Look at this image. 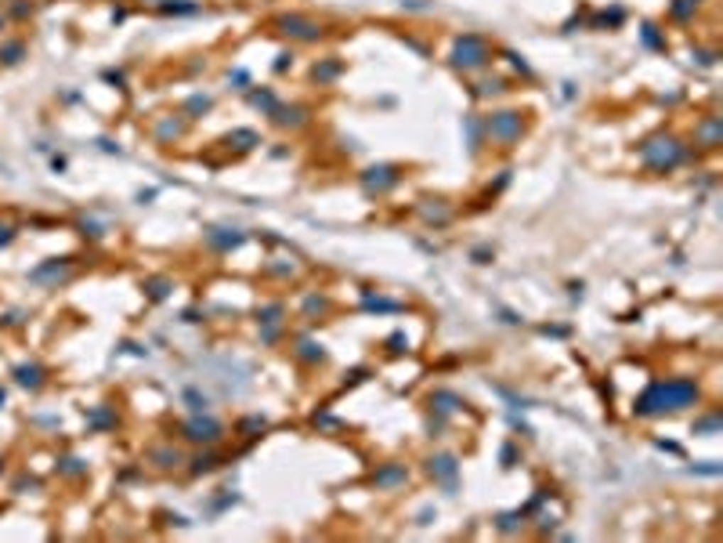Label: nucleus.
<instances>
[{
  "mask_svg": "<svg viewBox=\"0 0 723 543\" xmlns=\"http://www.w3.org/2000/svg\"><path fill=\"white\" fill-rule=\"evenodd\" d=\"M691 402H698V387L691 380H655V384H648V392L636 399L633 413H640V416H662V413L684 409Z\"/></svg>",
  "mask_w": 723,
  "mask_h": 543,
  "instance_id": "nucleus-1",
  "label": "nucleus"
},
{
  "mask_svg": "<svg viewBox=\"0 0 723 543\" xmlns=\"http://www.w3.org/2000/svg\"><path fill=\"white\" fill-rule=\"evenodd\" d=\"M640 156H644V163L655 167V171H669V167H676L680 160H684V149H680L676 138H655V141H648L644 149H640Z\"/></svg>",
  "mask_w": 723,
  "mask_h": 543,
  "instance_id": "nucleus-2",
  "label": "nucleus"
},
{
  "mask_svg": "<svg viewBox=\"0 0 723 543\" xmlns=\"http://www.w3.org/2000/svg\"><path fill=\"white\" fill-rule=\"evenodd\" d=\"M452 62H456L460 69H477V65H485V62H489V48H485V41H481V36H474V33L460 36V41H456V51H452Z\"/></svg>",
  "mask_w": 723,
  "mask_h": 543,
  "instance_id": "nucleus-3",
  "label": "nucleus"
},
{
  "mask_svg": "<svg viewBox=\"0 0 723 543\" xmlns=\"http://www.w3.org/2000/svg\"><path fill=\"white\" fill-rule=\"evenodd\" d=\"M185 439H192V442H217L221 439V424L214 416H192L185 424Z\"/></svg>",
  "mask_w": 723,
  "mask_h": 543,
  "instance_id": "nucleus-4",
  "label": "nucleus"
},
{
  "mask_svg": "<svg viewBox=\"0 0 723 543\" xmlns=\"http://www.w3.org/2000/svg\"><path fill=\"white\" fill-rule=\"evenodd\" d=\"M489 134L499 138V141H513L521 134V116L517 112H496L489 120Z\"/></svg>",
  "mask_w": 723,
  "mask_h": 543,
  "instance_id": "nucleus-5",
  "label": "nucleus"
},
{
  "mask_svg": "<svg viewBox=\"0 0 723 543\" xmlns=\"http://www.w3.org/2000/svg\"><path fill=\"white\" fill-rule=\"evenodd\" d=\"M278 26H283V33H286V36H300V41H315V36L322 33V29H318L311 18H300V15H286V18H278Z\"/></svg>",
  "mask_w": 723,
  "mask_h": 543,
  "instance_id": "nucleus-6",
  "label": "nucleus"
},
{
  "mask_svg": "<svg viewBox=\"0 0 723 543\" xmlns=\"http://www.w3.org/2000/svg\"><path fill=\"white\" fill-rule=\"evenodd\" d=\"M398 181V174L391 171V167H373V171H366V188L369 192H384V188H391Z\"/></svg>",
  "mask_w": 723,
  "mask_h": 543,
  "instance_id": "nucleus-7",
  "label": "nucleus"
},
{
  "mask_svg": "<svg viewBox=\"0 0 723 543\" xmlns=\"http://www.w3.org/2000/svg\"><path fill=\"white\" fill-rule=\"evenodd\" d=\"M65 268H69V261H58V257H51L48 264L33 268V272H29V279H33V283H44V279H51V276H58V279H62V276H65Z\"/></svg>",
  "mask_w": 723,
  "mask_h": 543,
  "instance_id": "nucleus-8",
  "label": "nucleus"
},
{
  "mask_svg": "<svg viewBox=\"0 0 723 543\" xmlns=\"http://www.w3.org/2000/svg\"><path fill=\"white\" fill-rule=\"evenodd\" d=\"M430 475L452 485V482H456V460H452V456H434V460H430Z\"/></svg>",
  "mask_w": 723,
  "mask_h": 543,
  "instance_id": "nucleus-9",
  "label": "nucleus"
},
{
  "mask_svg": "<svg viewBox=\"0 0 723 543\" xmlns=\"http://www.w3.org/2000/svg\"><path fill=\"white\" fill-rule=\"evenodd\" d=\"M15 380H18L22 387H40V384H44V370H40L36 362H26V366L15 370Z\"/></svg>",
  "mask_w": 723,
  "mask_h": 543,
  "instance_id": "nucleus-10",
  "label": "nucleus"
},
{
  "mask_svg": "<svg viewBox=\"0 0 723 543\" xmlns=\"http://www.w3.org/2000/svg\"><path fill=\"white\" fill-rule=\"evenodd\" d=\"M373 482H376V485H384V489L401 485V482H406V468H398V463H391V468H384V471H376V475H373Z\"/></svg>",
  "mask_w": 723,
  "mask_h": 543,
  "instance_id": "nucleus-11",
  "label": "nucleus"
},
{
  "mask_svg": "<svg viewBox=\"0 0 723 543\" xmlns=\"http://www.w3.org/2000/svg\"><path fill=\"white\" fill-rule=\"evenodd\" d=\"M22 55H26V44H22V41H8V44H0V62H4V65L22 62Z\"/></svg>",
  "mask_w": 723,
  "mask_h": 543,
  "instance_id": "nucleus-12",
  "label": "nucleus"
},
{
  "mask_svg": "<svg viewBox=\"0 0 723 543\" xmlns=\"http://www.w3.org/2000/svg\"><path fill=\"white\" fill-rule=\"evenodd\" d=\"M58 471H62V475H69V478H76V475H84L87 468H84V460H76V456H65Z\"/></svg>",
  "mask_w": 723,
  "mask_h": 543,
  "instance_id": "nucleus-13",
  "label": "nucleus"
},
{
  "mask_svg": "<svg viewBox=\"0 0 723 543\" xmlns=\"http://www.w3.org/2000/svg\"><path fill=\"white\" fill-rule=\"evenodd\" d=\"M152 460H163L159 468H174V463H181L178 449H156V453H152Z\"/></svg>",
  "mask_w": 723,
  "mask_h": 543,
  "instance_id": "nucleus-14",
  "label": "nucleus"
},
{
  "mask_svg": "<svg viewBox=\"0 0 723 543\" xmlns=\"http://www.w3.org/2000/svg\"><path fill=\"white\" fill-rule=\"evenodd\" d=\"M297 355H300V359H322V348H315L311 340H300V348H297Z\"/></svg>",
  "mask_w": 723,
  "mask_h": 543,
  "instance_id": "nucleus-15",
  "label": "nucleus"
},
{
  "mask_svg": "<svg viewBox=\"0 0 723 543\" xmlns=\"http://www.w3.org/2000/svg\"><path fill=\"white\" fill-rule=\"evenodd\" d=\"M91 424H94V428H105V424H116V416H112L109 409H94V413H91Z\"/></svg>",
  "mask_w": 723,
  "mask_h": 543,
  "instance_id": "nucleus-16",
  "label": "nucleus"
},
{
  "mask_svg": "<svg viewBox=\"0 0 723 543\" xmlns=\"http://www.w3.org/2000/svg\"><path fill=\"white\" fill-rule=\"evenodd\" d=\"M337 72H340V62H330V65H322V69L315 65V80H330V76H337Z\"/></svg>",
  "mask_w": 723,
  "mask_h": 543,
  "instance_id": "nucleus-17",
  "label": "nucleus"
},
{
  "mask_svg": "<svg viewBox=\"0 0 723 543\" xmlns=\"http://www.w3.org/2000/svg\"><path fill=\"white\" fill-rule=\"evenodd\" d=\"M148 294H152L156 301H159V297H167V283H159V279H156V283H148Z\"/></svg>",
  "mask_w": 723,
  "mask_h": 543,
  "instance_id": "nucleus-18",
  "label": "nucleus"
},
{
  "mask_svg": "<svg viewBox=\"0 0 723 543\" xmlns=\"http://www.w3.org/2000/svg\"><path fill=\"white\" fill-rule=\"evenodd\" d=\"M210 468H214V456H199L192 471H210Z\"/></svg>",
  "mask_w": 723,
  "mask_h": 543,
  "instance_id": "nucleus-19",
  "label": "nucleus"
},
{
  "mask_svg": "<svg viewBox=\"0 0 723 543\" xmlns=\"http://www.w3.org/2000/svg\"><path fill=\"white\" fill-rule=\"evenodd\" d=\"M11 236H15V228H11V225H0V247L11 243Z\"/></svg>",
  "mask_w": 723,
  "mask_h": 543,
  "instance_id": "nucleus-20",
  "label": "nucleus"
},
{
  "mask_svg": "<svg viewBox=\"0 0 723 543\" xmlns=\"http://www.w3.org/2000/svg\"><path fill=\"white\" fill-rule=\"evenodd\" d=\"M499 87H503L499 80H485V84H481V95H496Z\"/></svg>",
  "mask_w": 723,
  "mask_h": 543,
  "instance_id": "nucleus-21",
  "label": "nucleus"
},
{
  "mask_svg": "<svg viewBox=\"0 0 723 543\" xmlns=\"http://www.w3.org/2000/svg\"><path fill=\"white\" fill-rule=\"evenodd\" d=\"M401 344H406V340H401V333H394V337H391V352H406Z\"/></svg>",
  "mask_w": 723,
  "mask_h": 543,
  "instance_id": "nucleus-22",
  "label": "nucleus"
},
{
  "mask_svg": "<svg viewBox=\"0 0 723 543\" xmlns=\"http://www.w3.org/2000/svg\"><path fill=\"white\" fill-rule=\"evenodd\" d=\"M0 402H4V392H0Z\"/></svg>",
  "mask_w": 723,
  "mask_h": 543,
  "instance_id": "nucleus-23",
  "label": "nucleus"
},
{
  "mask_svg": "<svg viewBox=\"0 0 723 543\" xmlns=\"http://www.w3.org/2000/svg\"><path fill=\"white\" fill-rule=\"evenodd\" d=\"M0 26H4V22H0Z\"/></svg>",
  "mask_w": 723,
  "mask_h": 543,
  "instance_id": "nucleus-24",
  "label": "nucleus"
}]
</instances>
